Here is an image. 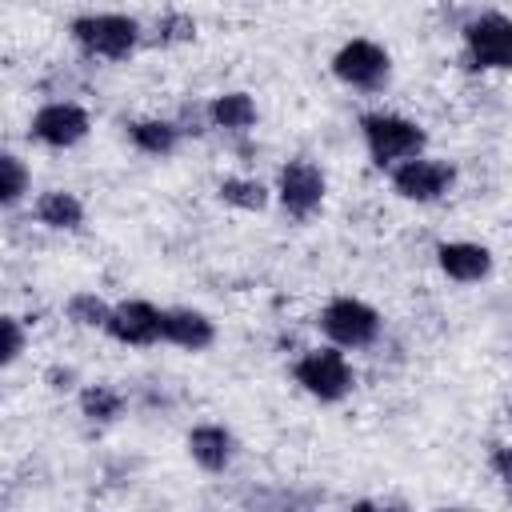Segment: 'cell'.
<instances>
[{
	"label": "cell",
	"instance_id": "obj_1",
	"mask_svg": "<svg viewBox=\"0 0 512 512\" xmlns=\"http://www.w3.org/2000/svg\"><path fill=\"white\" fill-rule=\"evenodd\" d=\"M68 36H72V44H76L88 60L120 64V60H128V56L140 48L144 28H140V20L128 16V12H80V16H72Z\"/></svg>",
	"mask_w": 512,
	"mask_h": 512
},
{
	"label": "cell",
	"instance_id": "obj_2",
	"mask_svg": "<svg viewBox=\"0 0 512 512\" xmlns=\"http://www.w3.org/2000/svg\"><path fill=\"white\" fill-rule=\"evenodd\" d=\"M360 140L368 148V160L388 172L404 160L424 156V148H428V132L416 120H408L400 112H384V108L360 116Z\"/></svg>",
	"mask_w": 512,
	"mask_h": 512
},
{
	"label": "cell",
	"instance_id": "obj_3",
	"mask_svg": "<svg viewBox=\"0 0 512 512\" xmlns=\"http://www.w3.org/2000/svg\"><path fill=\"white\" fill-rule=\"evenodd\" d=\"M316 328L324 332V340L340 352H360V348H372L384 332V316L360 300V296H332L320 316H316Z\"/></svg>",
	"mask_w": 512,
	"mask_h": 512
},
{
	"label": "cell",
	"instance_id": "obj_4",
	"mask_svg": "<svg viewBox=\"0 0 512 512\" xmlns=\"http://www.w3.org/2000/svg\"><path fill=\"white\" fill-rule=\"evenodd\" d=\"M464 64L476 72H512V16L484 8L460 24Z\"/></svg>",
	"mask_w": 512,
	"mask_h": 512
},
{
	"label": "cell",
	"instance_id": "obj_5",
	"mask_svg": "<svg viewBox=\"0 0 512 512\" xmlns=\"http://www.w3.org/2000/svg\"><path fill=\"white\" fill-rule=\"evenodd\" d=\"M292 380L320 404H340L352 388H356V368L348 360V352L324 344V348H308L304 356H296L292 364Z\"/></svg>",
	"mask_w": 512,
	"mask_h": 512
},
{
	"label": "cell",
	"instance_id": "obj_6",
	"mask_svg": "<svg viewBox=\"0 0 512 512\" xmlns=\"http://www.w3.org/2000/svg\"><path fill=\"white\" fill-rule=\"evenodd\" d=\"M328 68L352 92H380L392 76V56H388L384 44H376L368 36H352L332 52Z\"/></svg>",
	"mask_w": 512,
	"mask_h": 512
},
{
	"label": "cell",
	"instance_id": "obj_7",
	"mask_svg": "<svg viewBox=\"0 0 512 512\" xmlns=\"http://www.w3.org/2000/svg\"><path fill=\"white\" fill-rule=\"evenodd\" d=\"M272 196H276V204L284 208V216H292V220H312V216L324 208L328 176H324V168H320L316 160H308V156L284 160L280 172H276Z\"/></svg>",
	"mask_w": 512,
	"mask_h": 512
},
{
	"label": "cell",
	"instance_id": "obj_8",
	"mask_svg": "<svg viewBox=\"0 0 512 512\" xmlns=\"http://www.w3.org/2000/svg\"><path fill=\"white\" fill-rule=\"evenodd\" d=\"M392 192L408 204H436L456 188V164L440 156H416L388 172Z\"/></svg>",
	"mask_w": 512,
	"mask_h": 512
},
{
	"label": "cell",
	"instance_id": "obj_9",
	"mask_svg": "<svg viewBox=\"0 0 512 512\" xmlns=\"http://www.w3.org/2000/svg\"><path fill=\"white\" fill-rule=\"evenodd\" d=\"M88 132H92V116L76 100H48L28 120V136L44 148H56V152H68V148L84 144Z\"/></svg>",
	"mask_w": 512,
	"mask_h": 512
},
{
	"label": "cell",
	"instance_id": "obj_10",
	"mask_svg": "<svg viewBox=\"0 0 512 512\" xmlns=\"http://www.w3.org/2000/svg\"><path fill=\"white\" fill-rule=\"evenodd\" d=\"M104 332L128 348L164 344V308H156L152 300H120V304H112Z\"/></svg>",
	"mask_w": 512,
	"mask_h": 512
},
{
	"label": "cell",
	"instance_id": "obj_11",
	"mask_svg": "<svg viewBox=\"0 0 512 512\" xmlns=\"http://www.w3.org/2000/svg\"><path fill=\"white\" fill-rule=\"evenodd\" d=\"M184 448H188L192 464L200 472H212V476L228 472L236 460V436L224 424H192L184 436Z\"/></svg>",
	"mask_w": 512,
	"mask_h": 512
},
{
	"label": "cell",
	"instance_id": "obj_12",
	"mask_svg": "<svg viewBox=\"0 0 512 512\" xmlns=\"http://www.w3.org/2000/svg\"><path fill=\"white\" fill-rule=\"evenodd\" d=\"M436 268L456 284H480L492 276V252L476 240H444L436 244Z\"/></svg>",
	"mask_w": 512,
	"mask_h": 512
},
{
	"label": "cell",
	"instance_id": "obj_13",
	"mask_svg": "<svg viewBox=\"0 0 512 512\" xmlns=\"http://www.w3.org/2000/svg\"><path fill=\"white\" fill-rule=\"evenodd\" d=\"M164 344L184 352H208L216 344V320L200 308H164Z\"/></svg>",
	"mask_w": 512,
	"mask_h": 512
},
{
	"label": "cell",
	"instance_id": "obj_14",
	"mask_svg": "<svg viewBox=\"0 0 512 512\" xmlns=\"http://www.w3.org/2000/svg\"><path fill=\"white\" fill-rule=\"evenodd\" d=\"M204 116H208V128H220L228 136H244L256 128L260 120V108L248 92H216L208 104H204Z\"/></svg>",
	"mask_w": 512,
	"mask_h": 512
},
{
	"label": "cell",
	"instance_id": "obj_15",
	"mask_svg": "<svg viewBox=\"0 0 512 512\" xmlns=\"http://www.w3.org/2000/svg\"><path fill=\"white\" fill-rule=\"evenodd\" d=\"M32 216H36V224H44L52 232H76V228H84V200L68 188H48L32 200Z\"/></svg>",
	"mask_w": 512,
	"mask_h": 512
},
{
	"label": "cell",
	"instance_id": "obj_16",
	"mask_svg": "<svg viewBox=\"0 0 512 512\" xmlns=\"http://www.w3.org/2000/svg\"><path fill=\"white\" fill-rule=\"evenodd\" d=\"M128 140H132L136 152L164 160V156H172L180 148L184 128L176 120H168V116H144V120H132L128 124Z\"/></svg>",
	"mask_w": 512,
	"mask_h": 512
},
{
	"label": "cell",
	"instance_id": "obj_17",
	"mask_svg": "<svg viewBox=\"0 0 512 512\" xmlns=\"http://www.w3.org/2000/svg\"><path fill=\"white\" fill-rule=\"evenodd\" d=\"M76 404H80V416L88 424H116L128 412V396L112 384H84L76 392Z\"/></svg>",
	"mask_w": 512,
	"mask_h": 512
},
{
	"label": "cell",
	"instance_id": "obj_18",
	"mask_svg": "<svg viewBox=\"0 0 512 512\" xmlns=\"http://www.w3.org/2000/svg\"><path fill=\"white\" fill-rule=\"evenodd\" d=\"M216 196L228 204V208H240V212H264L268 200H272V188L256 176H224L216 184Z\"/></svg>",
	"mask_w": 512,
	"mask_h": 512
},
{
	"label": "cell",
	"instance_id": "obj_19",
	"mask_svg": "<svg viewBox=\"0 0 512 512\" xmlns=\"http://www.w3.org/2000/svg\"><path fill=\"white\" fill-rule=\"evenodd\" d=\"M32 188V172L16 152H0V204L16 208Z\"/></svg>",
	"mask_w": 512,
	"mask_h": 512
},
{
	"label": "cell",
	"instance_id": "obj_20",
	"mask_svg": "<svg viewBox=\"0 0 512 512\" xmlns=\"http://www.w3.org/2000/svg\"><path fill=\"white\" fill-rule=\"evenodd\" d=\"M64 316H68L76 328H100V332H104V324H108V316H112V304H108L104 296H96V292H72V296L64 300Z\"/></svg>",
	"mask_w": 512,
	"mask_h": 512
},
{
	"label": "cell",
	"instance_id": "obj_21",
	"mask_svg": "<svg viewBox=\"0 0 512 512\" xmlns=\"http://www.w3.org/2000/svg\"><path fill=\"white\" fill-rule=\"evenodd\" d=\"M196 36V20L188 12H164L156 20V44H180Z\"/></svg>",
	"mask_w": 512,
	"mask_h": 512
},
{
	"label": "cell",
	"instance_id": "obj_22",
	"mask_svg": "<svg viewBox=\"0 0 512 512\" xmlns=\"http://www.w3.org/2000/svg\"><path fill=\"white\" fill-rule=\"evenodd\" d=\"M0 336H4V344H0V364L4 368H12L16 360H20V352H24V320L20 316H0Z\"/></svg>",
	"mask_w": 512,
	"mask_h": 512
},
{
	"label": "cell",
	"instance_id": "obj_23",
	"mask_svg": "<svg viewBox=\"0 0 512 512\" xmlns=\"http://www.w3.org/2000/svg\"><path fill=\"white\" fill-rule=\"evenodd\" d=\"M488 468H492V476L500 480V488L512 496V444H496V448L488 452Z\"/></svg>",
	"mask_w": 512,
	"mask_h": 512
},
{
	"label": "cell",
	"instance_id": "obj_24",
	"mask_svg": "<svg viewBox=\"0 0 512 512\" xmlns=\"http://www.w3.org/2000/svg\"><path fill=\"white\" fill-rule=\"evenodd\" d=\"M44 384H48L52 392H68V388H76V384H80V376H76V368H72V364H52V368L44 372Z\"/></svg>",
	"mask_w": 512,
	"mask_h": 512
},
{
	"label": "cell",
	"instance_id": "obj_25",
	"mask_svg": "<svg viewBox=\"0 0 512 512\" xmlns=\"http://www.w3.org/2000/svg\"><path fill=\"white\" fill-rule=\"evenodd\" d=\"M348 512H408L404 500H356Z\"/></svg>",
	"mask_w": 512,
	"mask_h": 512
},
{
	"label": "cell",
	"instance_id": "obj_26",
	"mask_svg": "<svg viewBox=\"0 0 512 512\" xmlns=\"http://www.w3.org/2000/svg\"><path fill=\"white\" fill-rule=\"evenodd\" d=\"M432 512H464V508H432Z\"/></svg>",
	"mask_w": 512,
	"mask_h": 512
}]
</instances>
